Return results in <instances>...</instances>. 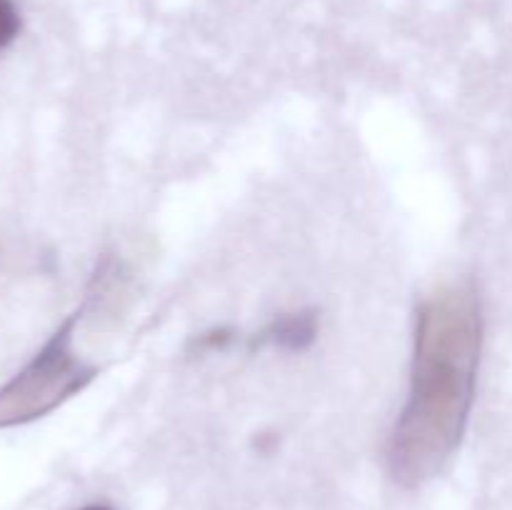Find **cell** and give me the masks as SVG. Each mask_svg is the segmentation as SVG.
I'll return each mask as SVG.
<instances>
[{
	"instance_id": "6da1fadb",
	"label": "cell",
	"mask_w": 512,
	"mask_h": 510,
	"mask_svg": "<svg viewBox=\"0 0 512 510\" xmlns=\"http://www.w3.org/2000/svg\"><path fill=\"white\" fill-rule=\"evenodd\" d=\"M270 338L278 345H283V348H305L315 338V318L313 315H288V318H280L270 328Z\"/></svg>"
},
{
	"instance_id": "3957f363",
	"label": "cell",
	"mask_w": 512,
	"mask_h": 510,
	"mask_svg": "<svg viewBox=\"0 0 512 510\" xmlns=\"http://www.w3.org/2000/svg\"><path fill=\"white\" fill-rule=\"evenodd\" d=\"M85 510H110V508H105V505H90V508H85Z\"/></svg>"
},
{
	"instance_id": "7a4b0ae2",
	"label": "cell",
	"mask_w": 512,
	"mask_h": 510,
	"mask_svg": "<svg viewBox=\"0 0 512 510\" xmlns=\"http://www.w3.org/2000/svg\"><path fill=\"white\" fill-rule=\"evenodd\" d=\"M20 30V15L13 0H0V50L13 43Z\"/></svg>"
}]
</instances>
